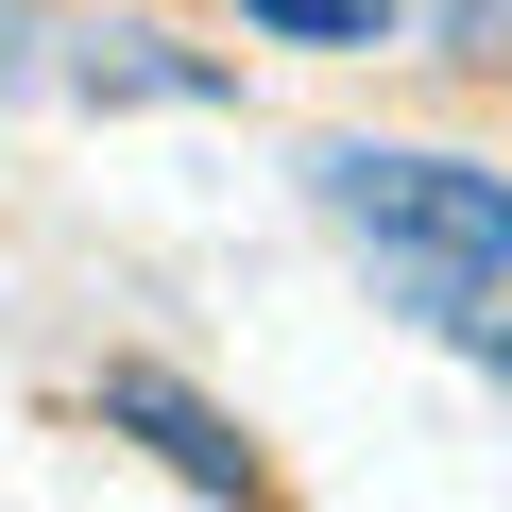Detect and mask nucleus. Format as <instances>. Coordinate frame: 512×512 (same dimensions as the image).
<instances>
[{
    "instance_id": "obj_2",
    "label": "nucleus",
    "mask_w": 512,
    "mask_h": 512,
    "mask_svg": "<svg viewBox=\"0 0 512 512\" xmlns=\"http://www.w3.org/2000/svg\"><path fill=\"white\" fill-rule=\"evenodd\" d=\"M103 427H137V444H154V461H171L188 495H256V444H239V427H222L205 393H171V376H137V359L103 376Z\"/></svg>"
},
{
    "instance_id": "obj_3",
    "label": "nucleus",
    "mask_w": 512,
    "mask_h": 512,
    "mask_svg": "<svg viewBox=\"0 0 512 512\" xmlns=\"http://www.w3.org/2000/svg\"><path fill=\"white\" fill-rule=\"evenodd\" d=\"M256 35H291V52H376L393 35V0H239Z\"/></svg>"
},
{
    "instance_id": "obj_4",
    "label": "nucleus",
    "mask_w": 512,
    "mask_h": 512,
    "mask_svg": "<svg viewBox=\"0 0 512 512\" xmlns=\"http://www.w3.org/2000/svg\"><path fill=\"white\" fill-rule=\"evenodd\" d=\"M461 35H478V52H512V0H461Z\"/></svg>"
},
{
    "instance_id": "obj_1",
    "label": "nucleus",
    "mask_w": 512,
    "mask_h": 512,
    "mask_svg": "<svg viewBox=\"0 0 512 512\" xmlns=\"http://www.w3.org/2000/svg\"><path fill=\"white\" fill-rule=\"evenodd\" d=\"M325 205H342V239L393 274L410 325H444L478 376H512V188H495V171L342 137V154H325Z\"/></svg>"
}]
</instances>
